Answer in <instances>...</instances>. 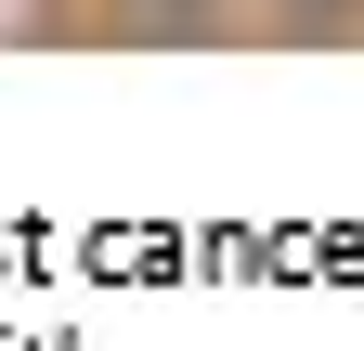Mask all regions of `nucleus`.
I'll list each match as a JSON object with an SVG mask.
<instances>
[{
	"label": "nucleus",
	"mask_w": 364,
	"mask_h": 351,
	"mask_svg": "<svg viewBox=\"0 0 364 351\" xmlns=\"http://www.w3.org/2000/svg\"><path fill=\"white\" fill-rule=\"evenodd\" d=\"M273 14H287V26H351L364 0H273Z\"/></svg>",
	"instance_id": "nucleus-1"
}]
</instances>
